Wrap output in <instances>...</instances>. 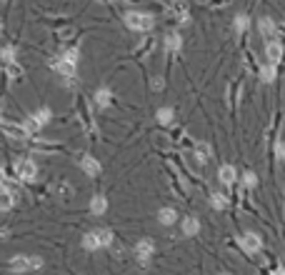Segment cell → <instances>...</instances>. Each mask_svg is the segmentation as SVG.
<instances>
[{"label": "cell", "instance_id": "6da1fadb", "mask_svg": "<svg viewBox=\"0 0 285 275\" xmlns=\"http://www.w3.org/2000/svg\"><path fill=\"white\" fill-rule=\"evenodd\" d=\"M123 20H125V25H128L130 30H135V33H148V30L155 28V15L143 13V10H128V13L123 15Z\"/></svg>", "mask_w": 285, "mask_h": 275}, {"label": "cell", "instance_id": "7a4b0ae2", "mask_svg": "<svg viewBox=\"0 0 285 275\" xmlns=\"http://www.w3.org/2000/svg\"><path fill=\"white\" fill-rule=\"evenodd\" d=\"M50 118H53V110H50V108H38L33 115L25 118V123H23V125H25V130L33 135V133H38L43 125H48V123H50Z\"/></svg>", "mask_w": 285, "mask_h": 275}, {"label": "cell", "instance_id": "3957f363", "mask_svg": "<svg viewBox=\"0 0 285 275\" xmlns=\"http://www.w3.org/2000/svg\"><path fill=\"white\" fill-rule=\"evenodd\" d=\"M50 68H53L60 78H68V80H73V78L78 75V63L70 60L65 53H60L58 58H53V60H50Z\"/></svg>", "mask_w": 285, "mask_h": 275}, {"label": "cell", "instance_id": "277c9868", "mask_svg": "<svg viewBox=\"0 0 285 275\" xmlns=\"http://www.w3.org/2000/svg\"><path fill=\"white\" fill-rule=\"evenodd\" d=\"M238 243H240V250L245 253V255H255V253L263 250V238H260L258 233H253V230H248Z\"/></svg>", "mask_w": 285, "mask_h": 275}, {"label": "cell", "instance_id": "5b68a950", "mask_svg": "<svg viewBox=\"0 0 285 275\" xmlns=\"http://www.w3.org/2000/svg\"><path fill=\"white\" fill-rule=\"evenodd\" d=\"M133 253H135V258H138L140 265H148V260L155 255V240H153V238H140V240L135 243Z\"/></svg>", "mask_w": 285, "mask_h": 275}, {"label": "cell", "instance_id": "8992f818", "mask_svg": "<svg viewBox=\"0 0 285 275\" xmlns=\"http://www.w3.org/2000/svg\"><path fill=\"white\" fill-rule=\"evenodd\" d=\"M15 175H18V180L33 183V180L38 178V165H35V160H30V158L18 160V163H15Z\"/></svg>", "mask_w": 285, "mask_h": 275}, {"label": "cell", "instance_id": "52a82bcc", "mask_svg": "<svg viewBox=\"0 0 285 275\" xmlns=\"http://www.w3.org/2000/svg\"><path fill=\"white\" fill-rule=\"evenodd\" d=\"M78 165H80V170H83L88 178H95V175H100V160L98 158H93V155L90 153H83V155H80V158H78Z\"/></svg>", "mask_w": 285, "mask_h": 275}, {"label": "cell", "instance_id": "ba28073f", "mask_svg": "<svg viewBox=\"0 0 285 275\" xmlns=\"http://www.w3.org/2000/svg\"><path fill=\"white\" fill-rule=\"evenodd\" d=\"M8 270L13 275H25V273H33V263H30V255H13L8 260Z\"/></svg>", "mask_w": 285, "mask_h": 275}, {"label": "cell", "instance_id": "9c48e42d", "mask_svg": "<svg viewBox=\"0 0 285 275\" xmlns=\"http://www.w3.org/2000/svg\"><path fill=\"white\" fill-rule=\"evenodd\" d=\"M283 53H285V48H283L280 40H268L265 43V58H268V63L278 65L283 60Z\"/></svg>", "mask_w": 285, "mask_h": 275}, {"label": "cell", "instance_id": "30bf717a", "mask_svg": "<svg viewBox=\"0 0 285 275\" xmlns=\"http://www.w3.org/2000/svg\"><path fill=\"white\" fill-rule=\"evenodd\" d=\"M180 233L185 235V238L198 235V233H200V220H198L195 215H185V218L180 220Z\"/></svg>", "mask_w": 285, "mask_h": 275}, {"label": "cell", "instance_id": "8fae6325", "mask_svg": "<svg viewBox=\"0 0 285 275\" xmlns=\"http://www.w3.org/2000/svg\"><path fill=\"white\" fill-rule=\"evenodd\" d=\"M170 15H173L178 23H188V20H190V13H188V3H185V0H173V3H170Z\"/></svg>", "mask_w": 285, "mask_h": 275}, {"label": "cell", "instance_id": "7c38bea8", "mask_svg": "<svg viewBox=\"0 0 285 275\" xmlns=\"http://www.w3.org/2000/svg\"><path fill=\"white\" fill-rule=\"evenodd\" d=\"M193 153H195V160H198L200 165H205V163L213 158V148H210L208 143H195V145H193Z\"/></svg>", "mask_w": 285, "mask_h": 275}, {"label": "cell", "instance_id": "4fadbf2b", "mask_svg": "<svg viewBox=\"0 0 285 275\" xmlns=\"http://www.w3.org/2000/svg\"><path fill=\"white\" fill-rule=\"evenodd\" d=\"M80 245H83L88 253H95V250H100L103 245H100V238H98V233L95 230H88L83 238H80Z\"/></svg>", "mask_w": 285, "mask_h": 275}, {"label": "cell", "instance_id": "5bb4252c", "mask_svg": "<svg viewBox=\"0 0 285 275\" xmlns=\"http://www.w3.org/2000/svg\"><path fill=\"white\" fill-rule=\"evenodd\" d=\"M258 30L263 38H268V40H275V33H278V25L273 18H260L258 20Z\"/></svg>", "mask_w": 285, "mask_h": 275}, {"label": "cell", "instance_id": "9a60e30c", "mask_svg": "<svg viewBox=\"0 0 285 275\" xmlns=\"http://www.w3.org/2000/svg\"><path fill=\"white\" fill-rule=\"evenodd\" d=\"M105 210H108V198L105 195H100V193H95L93 198H90V215H105Z\"/></svg>", "mask_w": 285, "mask_h": 275}, {"label": "cell", "instance_id": "2e32d148", "mask_svg": "<svg viewBox=\"0 0 285 275\" xmlns=\"http://www.w3.org/2000/svg\"><path fill=\"white\" fill-rule=\"evenodd\" d=\"M218 178H220L223 185H235V180H238L235 165H220V168H218Z\"/></svg>", "mask_w": 285, "mask_h": 275}, {"label": "cell", "instance_id": "e0dca14e", "mask_svg": "<svg viewBox=\"0 0 285 275\" xmlns=\"http://www.w3.org/2000/svg\"><path fill=\"white\" fill-rule=\"evenodd\" d=\"M158 220H160V225H175L178 223V210L175 208H160Z\"/></svg>", "mask_w": 285, "mask_h": 275}, {"label": "cell", "instance_id": "ac0fdd59", "mask_svg": "<svg viewBox=\"0 0 285 275\" xmlns=\"http://www.w3.org/2000/svg\"><path fill=\"white\" fill-rule=\"evenodd\" d=\"M110 103H113V93L108 88H98L95 90V105L98 108H108Z\"/></svg>", "mask_w": 285, "mask_h": 275}, {"label": "cell", "instance_id": "d6986e66", "mask_svg": "<svg viewBox=\"0 0 285 275\" xmlns=\"http://www.w3.org/2000/svg\"><path fill=\"white\" fill-rule=\"evenodd\" d=\"M165 48H168L170 53H178V50L183 48V38H180L178 33H168V35H165Z\"/></svg>", "mask_w": 285, "mask_h": 275}, {"label": "cell", "instance_id": "ffe728a7", "mask_svg": "<svg viewBox=\"0 0 285 275\" xmlns=\"http://www.w3.org/2000/svg\"><path fill=\"white\" fill-rule=\"evenodd\" d=\"M210 205H213L215 210H225V208H228V195L220 193V190L210 193Z\"/></svg>", "mask_w": 285, "mask_h": 275}, {"label": "cell", "instance_id": "44dd1931", "mask_svg": "<svg viewBox=\"0 0 285 275\" xmlns=\"http://www.w3.org/2000/svg\"><path fill=\"white\" fill-rule=\"evenodd\" d=\"M275 75H278V65H273V63L260 65V80H263V83H273Z\"/></svg>", "mask_w": 285, "mask_h": 275}, {"label": "cell", "instance_id": "7402d4cb", "mask_svg": "<svg viewBox=\"0 0 285 275\" xmlns=\"http://www.w3.org/2000/svg\"><path fill=\"white\" fill-rule=\"evenodd\" d=\"M155 118H158L160 125H170L173 118H175V110H173V108H160V110L155 113Z\"/></svg>", "mask_w": 285, "mask_h": 275}, {"label": "cell", "instance_id": "603a6c76", "mask_svg": "<svg viewBox=\"0 0 285 275\" xmlns=\"http://www.w3.org/2000/svg\"><path fill=\"white\" fill-rule=\"evenodd\" d=\"M233 28H235V33H245L250 28V18L248 15H238L235 23H233Z\"/></svg>", "mask_w": 285, "mask_h": 275}, {"label": "cell", "instance_id": "cb8c5ba5", "mask_svg": "<svg viewBox=\"0 0 285 275\" xmlns=\"http://www.w3.org/2000/svg\"><path fill=\"white\" fill-rule=\"evenodd\" d=\"M243 185H245V188H255L258 185V175L253 170H245V173H243Z\"/></svg>", "mask_w": 285, "mask_h": 275}, {"label": "cell", "instance_id": "d4e9b609", "mask_svg": "<svg viewBox=\"0 0 285 275\" xmlns=\"http://www.w3.org/2000/svg\"><path fill=\"white\" fill-rule=\"evenodd\" d=\"M3 63H5V65H13V63H15V48H13V45H5V48H3Z\"/></svg>", "mask_w": 285, "mask_h": 275}, {"label": "cell", "instance_id": "484cf974", "mask_svg": "<svg viewBox=\"0 0 285 275\" xmlns=\"http://www.w3.org/2000/svg\"><path fill=\"white\" fill-rule=\"evenodd\" d=\"M5 73H8L10 80H18V78H23V68H18L15 63H13V65H5Z\"/></svg>", "mask_w": 285, "mask_h": 275}, {"label": "cell", "instance_id": "4316f807", "mask_svg": "<svg viewBox=\"0 0 285 275\" xmlns=\"http://www.w3.org/2000/svg\"><path fill=\"white\" fill-rule=\"evenodd\" d=\"M275 155H278L280 160H285V140H280V143L275 145Z\"/></svg>", "mask_w": 285, "mask_h": 275}, {"label": "cell", "instance_id": "83f0119b", "mask_svg": "<svg viewBox=\"0 0 285 275\" xmlns=\"http://www.w3.org/2000/svg\"><path fill=\"white\" fill-rule=\"evenodd\" d=\"M153 90H163V80H160V78H155V80H153Z\"/></svg>", "mask_w": 285, "mask_h": 275}, {"label": "cell", "instance_id": "f1b7e54d", "mask_svg": "<svg viewBox=\"0 0 285 275\" xmlns=\"http://www.w3.org/2000/svg\"><path fill=\"white\" fill-rule=\"evenodd\" d=\"M273 275H285V268H283V265H275V268H273Z\"/></svg>", "mask_w": 285, "mask_h": 275}]
</instances>
